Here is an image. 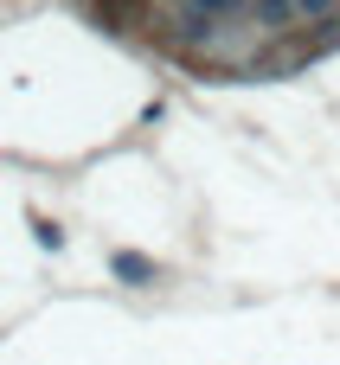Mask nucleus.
Instances as JSON below:
<instances>
[{
    "mask_svg": "<svg viewBox=\"0 0 340 365\" xmlns=\"http://www.w3.org/2000/svg\"><path fill=\"white\" fill-rule=\"evenodd\" d=\"M116 276H122V282H154V263L135 257V250H122V257H116Z\"/></svg>",
    "mask_w": 340,
    "mask_h": 365,
    "instance_id": "nucleus-1",
    "label": "nucleus"
},
{
    "mask_svg": "<svg viewBox=\"0 0 340 365\" xmlns=\"http://www.w3.org/2000/svg\"><path fill=\"white\" fill-rule=\"evenodd\" d=\"M321 13H334V0H296V19H321Z\"/></svg>",
    "mask_w": 340,
    "mask_h": 365,
    "instance_id": "nucleus-2",
    "label": "nucleus"
}]
</instances>
